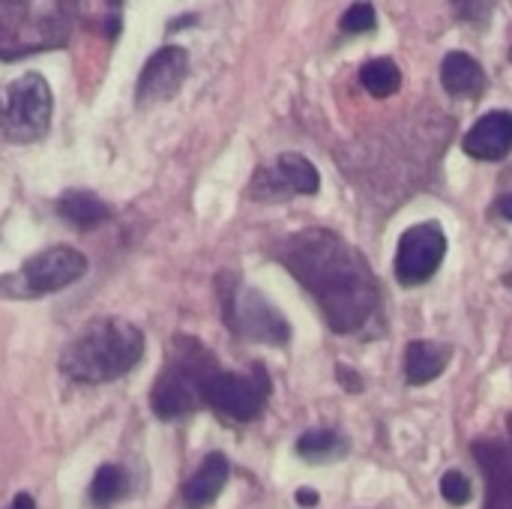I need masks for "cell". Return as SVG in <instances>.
<instances>
[{
	"label": "cell",
	"instance_id": "12",
	"mask_svg": "<svg viewBox=\"0 0 512 509\" xmlns=\"http://www.w3.org/2000/svg\"><path fill=\"white\" fill-rule=\"evenodd\" d=\"M465 153L474 156V159H486V162H495V159H504L512 150V114L510 111H492V114H483L471 132L465 135L462 141Z\"/></svg>",
	"mask_w": 512,
	"mask_h": 509
},
{
	"label": "cell",
	"instance_id": "1",
	"mask_svg": "<svg viewBox=\"0 0 512 509\" xmlns=\"http://www.w3.org/2000/svg\"><path fill=\"white\" fill-rule=\"evenodd\" d=\"M279 258L318 300L336 333H354L372 318L378 282L363 255L333 231H303L285 240Z\"/></svg>",
	"mask_w": 512,
	"mask_h": 509
},
{
	"label": "cell",
	"instance_id": "3",
	"mask_svg": "<svg viewBox=\"0 0 512 509\" xmlns=\"http://www.w3.org/2000/svg\"><path fill=\"white\" fill-rule=\"evenodd\" d=\"M216 372H219L216 357L198 339L177 336L171 357H168L165 369L159 372L153 393H150L153 414L162 420H177V417L195 414L201 405H207L204 393Z\"/></svg>",
	"mask_w": 512,
	"mask_h": 509
},
{
	"label": "cell",
	"instance_id": "13",
	"mask_svg": "<svg viewBox=\"0 0 512 509\" xmlns=\"http://www.w3.org/2000/svg\"><path fill=\"white\" fill-rule=\"evenodd\" d=\"M228 459L222 453H210L201 468L189 477V483L183 486V504L189 509H204L210 507L219 492L225 489L228 483Z\"/></svg>",
	"mask_w": 512,
	"mask_h": 509
},
{
	"label": "cell",
	"instance_id": "18",
	"mask_svg": "<svg viewBox=\"0 0 512 509\" xmlns=\"http://www.w3.org/2000/svg\"><path fill=\"white\" fill-rule=\"evenodd\" d=\"M360 84H363L375 99H387V96L399 93V87H402V72H399V66H396L390 57H378V60H369V63L360 69Z\"/></svg>",
	"mask_w": 512,
	"mask_h": 509
},
{
	"label": "cell",
	"instance_id": "17",
	"mask_svg": "<svg viewBox=\"0 0 512 509\" xmlns=\"http://www.w3.org/2000/svg\"><path fill=\"white\" fill-rule=\"evenodd\" d=\"M297 453L306 459V462H336L348 453V441L333 432V429H315V432H306L300 441H297Z\"/></svg>",
	"mask_w": 512,
	"mask_h": 509
},
{
	"label": "cell",
	"instance_id": "23",
	"mask_svg": "<svg viewBox=\"0 0 512 509\" xmlns=\"http://www.w3.org/2000/svg\"><path fill=\"white\" fill-rule=\"evenodd\" d=\"M339 381H342V384H348V390H354V393L360 390V378H357L351 369H345V366H339Z\"/></svg>",
	"mask_w": 512,
	"mask_h": 509
},
{
	"label": "cell",
	"instance_id": "25",
	"mask_svg": "<svg viewBox=\"0 0 512 509\" xmlns=\"http://www.w3.org/2000/svg\"><path fill=\"white\" fill-rule=\"evenodd\" d=\"M9 509H36V504H33V498L30 495H15V501H12V507Z\"/></svg>",
	"mask_w": 512,
	"mask_h": 509
},
{
	"label": "cell",
	"instance_id": "9",
	"mask_svg": "<svg viewBox=\"0 0 512 509\" xmlns=\"http://www.w3.org/2000/svg\"><path fill=\"white\" fill-rule=\"evenodd\" d=\"M186 69H189V54L180 45H165L153 51V57L144 63L138 75V87H135L138 105H156L171 99L183 87Z\"/></svg>",
	"mask_w": 512,
	"mask_h": 509
},
{
	"label": "cell",
	"instance_id": "28",
	"mask_svg": "<svg viewBox=\"0 0 512 509\" xmlns=\"http://www.w3.org/2000/svg\"><path fill=\"white\" fill-rule=\"evenodd\" d=\"M507 426H510V441H512V417L507 420ZM510 453H512V447H510Z\"/></svg>",
	"mask_w": 512,
	"mask_h": 509
},
{
	"label": "cell",
	"instance_id": "4",
	"mask_svg": "<svg viewBox=\"0 0 512 509\" xmlns=\"http://www.w3.org/2000/svg\"><path fill=\"white\" fill-rule=\"evenodd\" d=\"M87 273V258L72 246H51L21 264L18 273L0 279L3 297H45L78 282Z\"/></svg>",
	"mask_w": 512,
	"mask_h": 509
},
{
	"label": "cell",
	"instance_id": "22",
	"mask_svg": "<svg viewBox=\"0 0 512 509\" xmlns=\"http://www.w3.org/2000/svg\"><path fill=\"white\" fill-rule=\"evenodd\" d=\"M441 495L447 498V504L453 507H465L471 501V483L465 480V474L459 471H447L441 480Z\"/></svg>",
	"mask_w": 512,
	"mask_h": 509
},
{
	"label": "cell",
	"instance_id": "16",
	"mask_svg": "<svg viewBox=\"0 0 512 509\" xmlns=\"http://www.w3.org/2000/svg\"><path fill=\"white\" fill-rule=\"evenodd\" d=\"M57 213H60L69 225H75V228H81V231H90V228H99V225L108 219V204L99 201V198L90 195V192H66V195H60V201H57Z\"/></svg>",
	"mask_w": 512,
	"mask_h": 509
},
{
	"label": "cell",
	"instance_id": "26",
	"mask_svg": "<svg viewBox=\"0 0 512 509\" xmlns=\"http://www.w3.org/2000/svg\"><path fill=\"white\" fill-rule=\"evenodd\" d=\"M297 501H300L303 507H312V504H318V498H315V492H312V489H300V492H297Z\"/></svg>",
	"mask_w": 512,
	"mask_h": 509
},
{
	"label": "cell",
	"instance_id": "24",
	"mask_svg": "<svg viewBox=\"0 0 512 509\" xmlns=\"http://www.w3.org/2000/svg\"><path fill=\"white\" fill-rule=\"evenodd\" d=\"M498 213H501L507 222H512V192L510 195H504V198L498 201Z\"/></svg>",
	"mask_w": 512,
	"mask_h": 509
},
{
	"label": "cell",
	"instance_id": "19",
	"mask_svg": "<svg viewBox=\"0 0 512 509\" xmlns=\"http://www.w3.org/2000/svg\"><path fill=\"white\" fill-rule=\"evenodd\" d=\"M129 492V477L117 465H102L90 483V504L96 509H108Z\"/></svg>",
	"mask_w": 512,
	"mask_h": 509
},
{
	"label": "cell",
	"instance_id": "15",
	"mask_svg": "<svg viewBox=\"0 0 512 509\" xmlns=\"http://www.w3.org/2000/svg\"><path fill=\"white\" fill-rule=\"evenodd\" d=\"M453 357V348L450 345H438V342H411L408 345V354H405V375H408V384L414 387H423L429 381H435L447 363Z\"/></svg>",
	"mask_w": 512,
	"mask_h": 509
},
{
	"label": "cell",
	"instance_id": "20",
	"mask_svg": "<svg viewBox=\"0 0 512 509\" xmlns=\"http://www.w3.org/2000/svg\"><path fill=\"white\" fill-rule=\"evenodd\" d=\"M342 30L345 33H351V36H357V33H369V30H375V24H378V15H375V6L369 3V0H360V3H354L345 15H342Z\"/></svg>",
	"mask_w": 512,
	"mask_h": 509
},
{
	"label": "cell",
	"instance_id": "7",
	"mask_svg": "<svg viewBox=\"0 0 512 509\" xmlns=\"http://www.w3.org/2000/svg\"><path fill=\"white\" fill-rule=\"evenodd\" d=\"M225 318H228L231 330L237 336H243L246 342L285 345L291 339L288 321L255 288H234V291H228L225 294Z\"/></svg>",
	"mask_w": 512,
	"mask_h": 509
},
{
	"label": "cell",
	"instance_id": "5",
	"mask_svg": "<svg viewBox=\"0 0 512 509\" xmlns=\"http://www.w3.org/2000/svg\"><path fill=\"white\" fill-rule=\"evenodd\" d=\"M51 87L42 75L30 72L15 78L0 93V129L12 141H36L48 132Z\"/></svg>",
	"mask_w": 512,
	"mask_h": 509
},
{
	"label": "cell",
	"instance_id": "2",
	"mask_svg": "<svg viewBox=\"0 0 512 509\" xmlns=\"http://www.w3.org/2000/svg\"><path fill=\"white\" fill-rule=\"evenodd\" d=\"M144 357V336L123 318L90 321L63 351L60 369L78 384H108L129 375Z\"/></svg>",
	"mask_w": 512,
	"mask_h": 509
},
{
	"label": "cell",
	"instance_id": "8",
	"mask_svg": "<svg viewBox=\"0 0 512 509\" xmlns=\"http://www.w3.org/2000/svg\"><path fill=\"white\" fill-rule=\"evenodd\" d=\"M447 255V237L441 225L423 222L408 228L399 237V252H396V276L402 285H423L429 282L441 261Z\"/></svg>",
	"mask_w": 512,
	"mask_h": 509
},
{
	"label": "cell",
	"instance_id": "21",
	"mask_svg": "<svg viewBox=\"0 0 512 509\" xmlns=\"http://www.w3.org/2000/svg\"><path fill=\"white\" fill-rule=\"evenodd\" d=\"M453 9H456L459 21H468L474 27H483L492 18L495 0H453Z\"/></svg>",
	"mask_w": 512,
	"mask_h": 509
},
{
	"label": "cell",
	"instance_id": "27",
	"mask_svg": "<svg viewBox=\"0 0 512 509\" xmlns=\"http://www.w3.org/2000/svg\"><path fill=\"white\" fill-rule=\"evenodd\" d=\"M504 282H507V288H512V270L504 276Z\"/></svg>",
	"mask_w": 512,
	"mask_h": 509
},
{
	"label": "cell",
	"instance_id": "14",
	"mask_svg": "<svg viewBox=\"0 0 512 509\" xmlns=\"http://www.w3.org/2000/svg\"><path fill=\"white\" fill-rule=\"evenodd\" d=\"M441 84L453 96L474 99V96H480L486 90V72L465 51H450L444 57V63H441Z\"/></svg>",
	"mask_w": 512,
	"mask_h": 509
},
{
	"label": "cell",
	"instance_id": "10",
	"mask_svg": "<svg viewBox=\"0 0 512 509\" xmlns=\"http://www.w3.org/2000/svg\"><path fill=\"white\" fill-rule=\"evenodd\" d=\"M474 459L486 480V507L512 509V453L501 441H477Z\"/></svg>",
	"mask_w": 512,
	"mask_h": 509
},
{
	"label": "cell",
	"instance_id": "11",
	"mask_svg": "<svg viewBox=\"0 0 512 509\" xmlns=\"http://www.w3.org/2000/svg\"><path fill=\"white\" fill-rule=\"evenodd\" d=\"M321 186V177L315 165L300 153H282L276 168L261 171L255 180V192H291V195H315ZM261 195V198H264Z\"/></svg>",
	"mask_w": 512,
	"mask_h": 509
},
{
	"label": "cell",
	"instance_id": "6",
	"mask_svg": "<svg viewBox=\"0 0 512 509\" xmlns=\"http://www.w3.org/2000/svg\"><path fill=\"white\" fill-rule=\"evenodd\" d=\"M270 396V381L261 366H255L249 375L237 372H216L207 384L204 402L231 423H252Z\"/></svg>",
	"mask_w": 512,
	"mask_h": 509
}]
</instances>
